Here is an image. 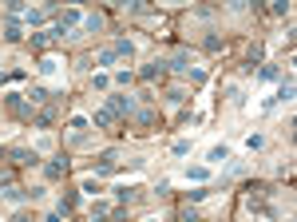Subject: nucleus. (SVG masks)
<instances>
[{
    "instance_id": "nucleus-1",
    "label": "nucleus",
    "mask_w": 297,
    "mask_h": 222,
    "mask_svg": "<svg viewBox=\"0 0 297 222\" xmlns=\"http://www.w3.org/2000/svg\"><path fill=\"white\" fill-rule=\"evenodd\" d=\"M76 24H84V12H80V8H64V12L56 16V28H52V32H56V36H64V32H68V28H76Z\"/></svg>"
},
{
    "instance_id": "nucleus-2",
    "label": "nucleus",
    "mask_w": 297,
    "mask_h": 222,
    "mask_svg": "<svg viewBox=\"0 0 297 222\" xmlns=\"http://www.w3.org/2000/svg\"><path fill=\"white\" fill-rule=\"evenodd\" d=\"M12 163H16V166H36V163H40V155H36L32 147H12Z\"/></svg>"
},
{
    "instance_id": "nucleus-3",
    "label": "nucleus",
    "mask_w": 297,
    "mask_h": 222,
    "mask_svg": "<svg viewBox=\"0 0 297 222\" xmlns=\"http://www.w3.org/2000/svg\"><path fill=\"white\" fill-rule=\"evenodd\" d=\"M111 111H115V115H131V111H135V100H131V96H111Z\"/></svg>"
},
{
    "instance_id": "nucleus-4",
    "label": "nucleus",
    "mask_w": 297,
    "mask_h": 222,
    "mask_svg": "<svg viewBox=\"0 0 297 222\" xmlns=\"http://www.w3.org/2000/svg\"><path fill=\"white\" fill-rule=\"evenodd\" d=\"M278 104H294V76L282 80V88H278Z\"/></svg>"
},
{
    "instance_id": "nucleus-5",
    "label": "nucleus",
    "mask_w": 297,
    "mask_h": 222,
    "mask_svg": "<svg viewBox=\"0 0 297 222\" xmlns=\"http://www.w3.org/2000/svg\"><path fill=\"white\" fill-rule=\"evenodd\" d=\"M206 159H210V163H226V159H230V147H226V143H214V147L206 151Z\"/></svg>"
},
{
    "instance_id": "nucleus-6",
    "label": "nucleus",
    "mask_w": 297,
    "mask_h": 222,
    "mask_svg": "<svg viewBox=\"0 0 297 222\" xmlns=\"http://www.w3.org/2000/svg\"><path fill=\"white\" fill-rule=\"evenodd\" d=\"M111 52H115V60H119V56H123V60H131V56H135V44H131V40H115V44H111Z\"/></svg>"
},
{
    "instance_id": "nucleus-7",
    "label": "nucleus",
    "mask_w": 297,
    "mask_h": 222,
    "mask_svg": "<svg viewBox=\"0 0 297 222\" xmlns=\"http://www.w3.org/2000/svg\"><path fill=\"white\" fill-rule=\"evenodd\" d=\"M139 76H143V80H162V64H158V60H154V64H143V68H139Z\"/></svg>"
},
{
    "instance_id": "nucleus-8",
    "label": "nucleus",
    "mask_w": 297,
    "mask_h": 222,
    "mask_svg": "<svg viewBox=\"0 0 297 222\" xmlns=\"http://www.w3.org/2000/svg\"><path fill=\"white\" fill-rule=\"evenodd\" d=\"M115 159H119V151H103V155H99V159H96V166H99V174H107V170H111V166H115Z\"/></svg>"
},
{
    "instance_id": "nucleus-9",
    "label": "nucleus",
    "mask_w": 297,
    "mask_h": 222,
    "mask_svg": "<svg viewBox=\"0 0 297 222\" xmlns=\"http://www.w3.org/2000/svg\"><path fill=\"white\" fill-rule=\"evenodd\" d=\"M170 68L174 72H190V52H174L170 56Z\"/></svg>"
},
{
    "instance_id": "nucleus-10",
    "label": "nucleus",
    "mask_w": 297,
    "mask_h": 222,
    "mask_svg": "<svg viewBox=\"0 0 297 222\" xmlns=\"http://www.w3.org/2000/svg\"><path fill=\"white\" fill-rule=\"evenodd\" d=\"M210 178V166H186V182H206Z\"/></svg>"
},
{
    "instance_id": "nucleus-11",
    "label": "nucleus",
    "mask_w": 297,
    "mask_h": 222,
    "mask_svg": "<svg viewBox=\"0 0 297 222\" xmlns=\"http://www.w3.org/2000/svg\"><path fill=\"white\" fill-rule=\"evenodd\" d=\"M92 123H96V127H111V123H115V111H111V108L96 111V115H92Z\"/></svg>"
},
{
    "instance_id": "nucleus-12",
    "label": "nucleus",
    "mask_w": 297,
    "mask_h": 222,
    "mask_svg": "<svg viewBox=\"0 0 297 222\" xmlns=\"http://www.w3.org/2000/svg\"><path fill=\"white\" fill-rule=\"evenodd\" d=\"M20 36H24V28H20L16 20H8V24H4V40H8V44H16Z\"/></svg>"
},
{
    "instance_id": "nucleus-13",
    "label": "nucleus",
    "mask_w": 297,
    "mask_h": 222,
    "mask_svg": "<svg viewBox=\"0 0 297 222\" xmlns=\"http://www.w3.org/2000/svg\"><path fill=\"white\" fill-rule=\"evenodd\" d=\"M24 20H28V28H36V24H44V20H48V12H40V8H28V12H24Z\"/></svg>"
},
{
    "instance_id": "nucleus-14",
    "label": "nucleus",
    "mask_w": 297,
    "mask_h": 222,
    "mask_svg": "<svg viewBox=\"0 0 297 222\" xmlns=\"http://www.w3.org/2000/svg\"><path fill=\"white\" fill-rule=\"evenodd\" d=\"M111 64H115V52H111V48H99L96 52V68H111Z\"/></svg>"
},
{
    "instance_id": "nucleus-15",
    "label": "nucleus",
    "mask_w": 297,
    "mask_h": 222,
    "mask_svg": "<svg viewBox=\"0 0 297 222\" xmlns=\"http://www.w3.org/2000/svg\"><path fill=\"white\" fill-rule=\"evenodd\" d=\"M44 170H48V178H64V170H68V163L52 159V163H44Z\"/></svg>"
},
{
    "instance_id": "nucleus-16",
    "label": "nucleus",
    "mask_w": 297,
    "mask_h": 222,
    "mask_svg": "<svg viewBox=\"0 0 297 222\" xmlns=\"http://www.w3.org/2000/svg\"><path fill=\"white\" fill-rule=\"evenodd\" d=\"M262 147H266V135H258V131L246 135V151H262Z\"/></svg>"
},
{
    "instance_id": "nucleus-17",
    "label": "nucleus",
    "mask_w": 297,
    "mask_h": 222,
    "mask_svg": "<svg viewBox=\"0 0 297 222\" xmlns=\"http://www.w3.org/2000/svg\"><path fill=\"white\" fill-rule=\"evenodd\" d=\"M80 190H88V194H99V190H103V182H99V178H92V174H88V178L80 182Z\"/></svg>"
},
{
    "instance_id": "nucleus-18",
    "label": "nucleus",
    "mask_w": 297,
    "mask_h": 222,
    "mask_svg": "<svg viewBox=\"0 0 297 222\" xmlns=\"http://www.w3.org/2000/svg\"><path fill=\"white\" fill-rule=\"evenodd\" d=\"M56 68H60L56 56H44V60H40V72H44V76H56Z\"/></svg>"
},
{
    "instance_id": "nucleus-19",
    "label": "nucleus",
    "mask_w": 297,
    "mask_h": 222,
    "mask_svg": "<svg viewBox=\"0 0 297 222\" xmlns=\"http://www.w3.org/2000/svg\"><path fill=\"white\" fill-rule=\"evenodd\" d=\"M166 104H174V108L186 104V92H182V88H170V92H166Z\"/></svg>"
},
{
    "instance_id": "nucleus-20",
    "label": "nucleus",
    "mask_w": 297,
    "mask_h": 222,
    "mask_svg": "<svg viewBox=\"0 0 297 222\" xmlns=\"http://www.w3.org/2000/svg\"><path fill=\"white\" fill-rule=\"evenodd\" d=\"M8 108L16 111V115H28V104H24L20 96H8Z\"/></svg>"
},
{
    "instance_id": "nucleus-21",
    "label": "nucleus",
    "mask_w": 297,
    "mask_h": 222,
    "mask_svg": "<svg viewBox=\"0 0 297 222\" xmlns=\"http://www.w3.org/2000/svg\"><path fill=\"white\" fill-rule=\"evenodd\" d=\"M72 131L84 135V131H88V115H72Z\"/></svg>"
},
{
    "instance_id": "nucleus-22",
    "label": "nucleus",
    "mask_w": 297,
    "mask_h": 222,
    "mask_svg": "<svg viewBox=\"0 0 297 222\" xmlns=\"http://www.w3.org/2000/svg\"><path fill=\"white\" fill-rule=\"evenodd\" d=\"M92 88H96V92H107V88H111V76H103V72H99L96 80H92Z\"/></svg>"
},
{
    "instance_id": "nucleus-23",
    "label": "nucleus",
    "mask_w": 297,
    "mask_h": 222,
    "mask_svg": "<svg viewBox=\"0 0 297 222\" xmlns=\"http://www.w3.org/2000/svg\"><path fill=\"white\" fill-rule=\"evenodd\" d=\"M107 214H111V210H107V202H96V206H92V218H96V222H103Z\"/></svg>"
},
{
    "instance_id": "nucleus-24",
    "label": "nucleus",
    "mask_w": 297,
    "mask_h": 222,
    "mask_svg": "<svg viewBox=\"0 0 297 222\" xmlns=\"http://www.w3.org/2000/svg\"><path fill=\"white\" fill-rule=\"evenodd\" d=\"M206 52H222V36L210 32V36H206Z\"/></svg>"
},
{
    "instance_id": "nucleus-25",
    "label": "nucleus",
    "mask_w": 297,
    "mask_h": 222,
    "mask_svg": "<svg viewBox=\"0 0 297 222\" xmlns=\"http://www.w3.org/2000/svg\"><path fill=\"white\" fill-rule=\"evenodd\" d=\"M84 28H88V32H99V28H103V20H99V16H84Z\"/></svg>"
},
{
    "instance_id": "nucleus-26",
    "label": "nucleus",
    "mask_w": 297,
    "mask_h": 222,
    "mask_svg": "<svg viewBox=\"0 0 297 222\" xmlns=\"http://www.w3.org/2000/svg\"><path fill=\"white\" fill-rule=\"evenodd\" d=\"M28 100H32V104H44V100H48V92H44V88H32V92H28Z\"/></svg>"
},
{
    "instance_id": "nucleus-27",
    "label": "nucleus",
    "mask_w": 297,
    "mask_h": 222,
    "mask_svg": "<svg viewBox=\"0 0 297 222\" xmlns=\"http://www.w3.org/2000/svg\"><path fill=\"white\" fill-rule=\"evenodd\" d=\"M115 194H119V202H131V198H135V186H119Z\"/></svg>"
},
{
    "instance_id": "nucleus-28",
    "label": "nucleus",
    "mask_w": 297,
    "mask_h": 222,
    "mask_svg": "<svg viewBox=\"0 0 297 222\" xmlns=\"http://www.w3.org/2000/svg\"><path fill=\"white\" fill-rule=\"evenodd\" d=\"M278 76H282V72H278L274 64H266V68H262V80H278Z\"/></svg>"
},
{
    "instance_id": "nucleus-29",
    "label": "nucleus",
    "mask_w": 297,
    "mask_h": 222,
    "mask_svg": "<svg viewBox=\"0 0 297 222\" xmlns=\"http://www.w3.org/2000/svg\"><path fill=\"white\" fill-rule=\"evenodd\" d=\"M131 80H135V76H131V72H115V84H119V88H127V84H131Z\"/></svg>"
},
{
    "instance_id": "nucleus-30",
    "label": "nucleus",
    "mask_w": 297,
    "mask_h": 222,
    "mask_svg": "<svg viewBox=\"0 0 297 222\" xmlns=\"http://www.w3.org/2000/svg\"><path fill=\"white\" fill-rule=\"evenodd\" d=\"M154 123V111H139V127H150Z\"/></svg>"
},
{
    "instance_id": "nucleus-31",
    "label": "nucleus",
    "mask_w": 297,
    "mask_h": 222,
    "mask_svg": "<svg viewBox=\"0 0 297 222\" xmlns=\"http://www.w3.org/2000/svg\"><path fill=\"white\" fill-rule=\"evenodd\" d=\"M206 194H210V190H206V186H194V190H190V202H202V198H206Z\"/></svg>"
},
{
    "instance_id": "nucleus-32",
    "label": "nucleus",
    "mask_w": 297,
    "mask_h": 222,
    "mask_svg": "<svg viewBox=\"0 0 297 222\" xmlns=\"http://www.w3.org/2000/svg\"><path fill=\"white\" fill-rule=\"evenodd\" d=\"M16 222H28V218H16Z\"/></svg>"
},
{
    "instance_id": "nucleus-33",
    "label": "nucleus",
    "mask_w": 297,
    "mask_h": 222,
    "mask_svg": "<svg viewBox=\"0 0 297 222\" xmlns=\"http://www.w3.org/2000/svg\"><path fill=\"white\" fill-rule=\"evenodd\" d=\"M147 222H158V218H147Z\"/></svg>"
},
{
    "instance_id": "nucleus-34",
    "label": "nucleus",
    "mask_w": 297,
    "mask_h": 222,
    "mask_svg": "<svg viewBox=\"0 0 297 222\" xmlns=\"http://www.w3.org/2000/svg\"><path fill=\"white\" fill-rule=\"evenodd\" d=\"M286 222H294V218H286Z\"/></svg>"
}]
</instances>
